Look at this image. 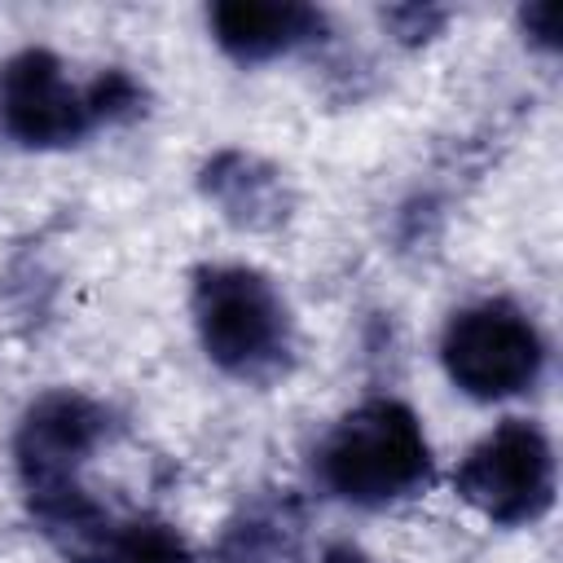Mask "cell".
<instances>
[{"mask_svg": "<svg viewBox=\"0 0 563 563\" xmlns=\"http://www.w3.org/2000/svg\"><path fill=\"white\" fill-rule=\"evenodd\" d=\"M110 435V413L84 391H44L18 427L13 457L40 532L75 563H101L114 519L84 493L79 466Z\"/></svg>", "mask_w": 563, "mask_h": 563, "instance_id": "1", "label": "cell"}, {"mask_svg": "<svg viewBox=\"0 0 563 563\" xmlns=\"http://www.w3.org/2000/svg\"><path fill=\"white\" fill-rule=\"evenodd\" d=\"M145 101L128 70H101L88 84H70L66 66L48 48H22L0 62V132L22 150H62L92 128L136 114Z\"/></svg>", "mask_w": 563, "mask_h": 563, "instance_id": "2", "label": "cell"}, {"mask_svg": "<svg viewBox=\"0 0 563 563\" xmlns=\"http://www.w3.org/2000/svg\"><path fill=\"white\" fill-rule=\"evenodd\" d=\"M194 325L202 352L233 378L268 383L286 374L295 330L277 286L246 264H207L194 277Z\"/></svg>", "mask_w": 563, "mask_h": 563, "instance_id": "3", "label": "cell"}, {"mask_svg": "<svg viewBox=\"0 0 563 563\" xmlns=\"http://www.w3.org/2000/svg\"><path fill=\"white\" fill-rule=\"evenodd\" d=\"M321 484L352 506H387L418 493L431 475L422 422L400 400H365L347 409L317 449Z\"/></svg>", "mask_w": 563, "mask_h": 563, "instance_id": "4", "label": "cell"}, {"mask_svg": "<svg viewBox=\"0 0 563 563\" xmlns=\"http://www.w3.org/2000/svg\"><path fill=\"white\" fill-rule=\"evenodd\" d=\"M453 488L488 523H537L554 506V449L537 422L506 418L457 462Z\"/></svg>", "mask_w": 563, "mask_h": 563, "instance_id": "5", "label": "cell"}, {"mask_svg": "<svg viewBox=\"0 0 563 563\" xmlns=\"http://www.w3.org/2000/svg\"><path fill=\"white\" fill-rule=\"evenodd\" d=\"M449 378L475 400H506L537 383L545 343L537 325L506 299H488L453 312L440 339Z\"/></svg>", "mask_w": 563, "mask_h": 563, "instance_id": "6", "label": "cell"}, {"mask_svg": "<svg viewBox=\"0 0 563 563\" xmlns=\"http://www.w3.org/2000/svg\"><path fill=\"white\" fill-rule=\"evenodd\" d=\"M216 44L238 62H268L299 44H312L325 31V18L312 4L295 0H220L207 9Z\"/></svg>", "mask_w": 563, "mask_h": 563, "instance_id": "7", "label": "cell"}, {"mask_svg": "<svg viewBox=\"0 0 563 563\" xmlns=\"http://www.w3.org/2000/svg\"><path fill=\"white\" fill-rule=\"evenodd\" d=\"M202 194L238 229H277L290 216V194L282 172L246 150H220L216 158H207Z\"/></svg>", "mask_w": 563, "mask_h": 563, "instance_id": "8", "label": "cell"}, {"mask_svg": "<svg viewBox=\"0 0 563 563\" xmlns=\"http://www.w3.org/2000/svg\"><path fill=\"white\" fill-rule=\"evenodd\" d=\"M299 537V506L290 497H268L242 510L216 545L211 563H282Z\"/></svg>", "mask_w": 563, "mask_h": 563, "instance_id": "9", "label": "cell"}, {"mask_svg": "<svg viewBox=\"0 0 563 563\" xmlns=\"http://www.w3.org/2000/svg\"><path fill=\"white\" fill-rule=\"evenodd\" d=\"M101 563H194V559L176 528H167L158 519H136V523L114 528Z\"/></svg>", "mask_w": 563, "mask_h": 563, "instance_id": "10", "label": "cell"}, {"mask_svg": "<svg viewBox=\"0 0 563 563\" xmlns=\"http://www.w3.org/2000/svg\"><path fill=\"white\" fill-rule=\"evenodd\" d=\"M444 9H422V4H405V9H383V22L405 40V44H418V40H431L440 26H444Z\"/></svg>", "mask_w": 563, "mask_h": 563, "instance_id": "11", "label": "cell"}, {"mask_svg": "<svg viewBox=\"0 0 563 563\" xmlns=\"http://www.w3.org/2000/svg\"><path fill=\"white\" fill-rule=\"evenodd\" d=\"M519 18H523V31L532 35L537 48H550V53L559 48V9L554 4H528Z\"/></svg>", "mask_w": 563, "mask_h": 563, "instance_id": "12", "label": "cell"}, {"mask_svg": "<svg viewBox=\"0 0 563 563\" xmlns=\"http://www.w3.org/2000/svg\"><path fill=\"white\" fill-rule=\"evenodd\" d=\"M312 563H369V554L361 545H352V541H330Z\"/></svg>", "mask_w": 563, "mask_h": 563, "instance_id": "13", "label": "cell"}]
</instances>
